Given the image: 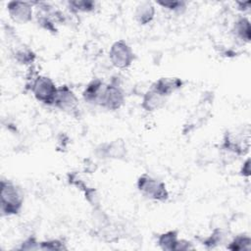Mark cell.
<instances>
[{
    "label": "cell",
    "mask_w": 251,
    "mask_h": 251,
    "mask_svg": "<svg viewBox=\"0 0 251 251\" xmlns=\"http://www.w3.org/2000/svg\"><path fill=\"white\" fill-rule=\"evenodd\" d=\"M24 205V193L12 180L0 181V211L2 216L18 215Z\"/></svg>",
    "instance_id": "obj_1"
},
{
    "label": "cell",
    "mask_w": 251,
    "mask_h": 251,
    "mask_svg": "<svg viewBox=\"0 0 251 251\" xmlns=\"http://www.w3.org/2000/svg\"><path fill=\"white\" fill-rule=\"evenodd\" d=\"M136 187L143 196L157 202L164 203L170 197V193L165 182L146 173L138 176Z\"/></svg>",
    "instance_id": "obj_2"
},
{
    "label": "cell",
    "mask_w": 251,
    "mask_h": 251,
    "mask_svg": "<svg viewBox=\"0 0 251 251\" xmlns=\"http://www.w3.org/2000/svg\"><path fill=\"white\" fill-rule=\"evenodd\" d=\"M250 130L247 126L240 131L227 130L223 138L222 149L233 156H242L249 151Z\"/></svg>",
    "instance_id": "obj_3"
},
{
    "label": "cell",
    "mask_w": 251,
    "mask_h": 251,
    "mask_svg": "<svg viewBox=\"0 0 251 251\" xmlns=\"http://www.w3.org/2000/svg\"><path fill=\"white\" fill-rule=\"evenodd\" d=\"M125 101L126 93L121 84L120 77L114 76L109 83H106L98 106L110 111H116L122 108Z\"/></svg>",
    "instance_id": "obj_4"
},
{
    "label": "cell",
    "mask_w": 251,
    "mask_h": 251,
    "mask_svg": "<svg viewBox=\"0 0 251 251\" xmlns=\"http://www.w3.org/2000/svg\"><path fill=\"white\" fill-rule=\"evenodd\" d=\"M29 90L38 102L46 106H53L58 86L49 76L39 75L31 83Z\"/></svg>",
    "instance_id": "obj_5"
},
{
    "label": "cell",
    "mask_w": 251,
    "mask_h": 251,
    "mask_svg": "<svg viewBox=\"0 0 251 251\" xmlns=\"http://www.w3.org/2000/svg\"><path fill=\"white\" fill-rule=\"evenodd\" d=\"M109 60L113 67L119 70H126L134 62L135 54L127 42L120 39L111 45Z\"/></svg>",
    "instance_id": "obj_6"
},
{
    "label": "cell",
    "mask_w": 251,
    "mask_h": 251,
    "mask_svg": "<svg viewBox=\"0 0 251 251\" xmlns=\"http://www.w3.org/2000/svg\"><path fill=\"white\" fill-rule=\"evenodd\" d=\"M53 106L70 115H75L78 110V98L69 85L63 84L58 86Z\"/></svg>",
    "instance_id": "obj_7"
},
{
    "label": "cell",
    "mask_w": 251,
    "mask_h": 251,
    "mask_svg": "<svg viewBox=\"0 0 251 251\" xmlns=\"http://www.w3.org/2000/svg\"><path fill=\"white\" fill-rule=\"evenodd\" d=\"M33 6L27 1H9L7 3V11L10 19L20 25H25L32 21Z\"/></svg>",
    "instance_id": "obj_8"
},
{
    "label": "cell",
    "mask_w": 251,
    "mask_h": 251,
    "mask_svg": "<svg viewBox=\"0 0 251 251\" xmlns=\"http://www.w3.org/2000/svg\"><path fill=\"white\" fill-rule=\"evenodd\" d=\"M96 155L102 159H113V160H123L127 154L126 142L122 138H117L111 140L110 142H105L100 144L96 150Z\"/></svg>",
    "instance_id": "obj_9"
},
{
    "label": "cell",
    "mask_w": 251,
    "mask_h": 251,
    "mask_svg": "<svg viewBox=\"0 0 251 251\" xmlns=\"http://www.w3.org/2000/svg\"><path fill=\"white\" fill-rule=\"evenodd\" d=\"M184 82L176 76H162L155 80L150 86L161 95L168 97L183 86Z\"/></svg>",
    "instance_id": "obj_10"
},
{
    "label": "cell",
    "mask_w": 251,
    "mask_h": 251,
    "mask_svg": "<svg viewBox=\"0 0 251 251\" xmlns=\"http://www.w3.org/2000/svg\"><path fill=\"white\" fill-rule=\"evenodd\" d=\"M106 83L100 77L92 78L84 87L82 91V98L85 102L93 105H98L102 93L105 89Z\"/></svg>",
    "instance_id": "obj_11"
},
{
    "label": "cell",
    "mask_w": 251,
    "mask_h": 251,
    "mask_svg": "<svg viewBox=\"0 0 251 251\" xmlns=\"http://www.w3.org/2000/svg\"><path fill=\"white\" fill-rule=\"evenodd\" d=\"M167 101V97L155 91L151 86L142 94L141 108L146 112H154L161 109Z\"/></svg>",
    "instance_id": "obj_12"
},
{
    "label": "cell",
    "mask_w": 251,
    "mask_h": 251,
    "mask_svg": "<svg viewBox=\"0 0 251 251\" xmlns=\"http://www.w3.org/2000/svg\"><path fill=\"white\" fill-rule=\"evenodd\" d=\"M155 14V5L152 2L143 1L136 5L133 12V17L136 23H138L140 25H146L154 20Z\"/></svg>",
    "instance_id": "obj_13"
},
{
    "label": "cell",
    "mask_w": 251,
    "mask_h": 251,
    "mask_svg": "<svg viewBox=\"0 0 251 251\" xmlns=\"http://www.w3.org/2000/svg\"><path fill=\"white\" fill-rule=\"evenodd\" d=\"M233 35L243 43H249L251 39L250 21L245 16H240L236 19L231 29Z\"/></svg>",
    "instance_id": "obj_14"
},
{
    "label": "cell",
    "mask_w": 251,
    "mask_h": 251,
    "mask_svg": "<svg viewBox=\"0 0 251 251\" xmlns=\"http://www.w3.org/2000/svg\"><path fill=\"white\" fill-rule=\"evenodd\" d=\"M12 54L17 63L25 66L30 67L36 60V54L33 52V50L23 44L17 45Z\"/></svg>",
    "instance_id": "obj_15"
},
{
    "label": "cell",
    "mask_w": 251,
    "mask_h": 251,
    "mask_svg": "<svg viewBox=\"0 0 251 251\" xmlns=\"http://www.w3.org/2000/svg\"><path fill=\"white\" fill-rule=\"evenodd\" d=\"M178 240L177 230H168L159 234L157 238V243L162 250L165 251H175Z\"/></svg>",
    "instance_id": "obj_16"
},
{
    "label": "cell",
    "mask_w": 251,
    "mask_h": 251,
    "mask_svg": "<svg viewBox=\"0 0 251 251\" xmlns=\"http://www.w3.org/2000/svg\"><path fill=\"white\" fill-rule=\"evenodd\" d=\"M67 7L72 14L91 13L96 8V2L92 0H72L67 2Z\"/></svg>",
    "instance_id": "obj_17"
},
{
    "label": "cell",
    "mask_w": 251,
    "mask_h": 251,
    "mask_svg": "<svg viewBox=\"0 0 251 251\" xmlns=\"http://www.w3.org/2000/svg\"><path fill=\"white\" fill-rule=\"evenodd\" d=\"M226 232L222 227H215L212 233L203 239V244L208 248H214L221 243L226 242Z\"/></svg>",
    "instance_id": "obj_18"
},
{
    "label": "cell",
    "mask_w": 251,
    "mask_h": 251,
    "mask_svg": "<svg viewBox=\"0 0 251 251\" xmlns=\"http://www.w3.org/2000/svg\"><path fill=\"white\" fill-rule=\"evenodd\" d=\"M226 248L232 251L250 250L251 249V238L246 234L235 235L230 241L227 242Z\"/></svg>",
    "instance_id": "obj_19"
},
{
    "label": "cell",
    "mask_w": 251,
    "mask_h": 251,
    "mask_svg": "<svg viewBox=\"0 0 251 251\" xmlns=\"http://www.w3.org/2000/svg\"><path fill=\"white\" fill-rule=\"evenodd\" d=\"M156 4L163 9L175 14H183L187 8L186 2L181 0H161L156 1Z\"/></svg>",
    "instance_id": "obj_20"
},
{
    "label": "cell",
    "mask_w": 251,
    "mask_h": 251,
    "mask_svg": "<svg viewBox=\"0 0 251 251\" xmlns=\"http://www.w3.org/2000/svg\"><path fill=\"white\" fill-rule=\"evenodd\" d=\"M83 193H84L85 200L90 204V206H92L94 210H98L100 208V202H101L98 191L94 187L87 186L83 190Z\"/></svg>",
    "instance_id": "obj_21"
},
{
    "label": "cell",
    "mask_w": 251,
    "mask_h": 251,
    "mask_svg": "<svg viewBox=\"0 0 251 251\" xmlns=\"http://www.w3.org/2000/svg\"><path fill=\"white\" fill-rule=\"evenodd\" d=\"M66 243L61 239H48L44 241H40V249L39 250H66Z\"/></svg>",
    "instance_id": "obj_22"
},
{
    "label": "cell",
    "mask_w": 251,
    "mask_h": 251,
    "mask_svg": "<svg viewBox=\"0 0 251 251\" xmlns=\"http://www.w3.org/2000/svg\"><path fill=\"white\" fill-rule=\"evenodd\" d=\"M19 250H38L40 249V241L35 236H28L25 238L18 248Z\"/></svg>",
    "instance_id": "obj_23"
},
{
    "label": "cell",
    "mask_w": 251,
    "mask_h": 251,
    "mask_svg": "<svg viewBox=\"0 0 251 251\" xmlns=\"http://www.w3.org/2000/svg\"><path fill=\"white\" fill-rule=\"evenodd\" d=\"M192 249H194L192 242L185 239L178 238L175 251H186V250H192Z\"/></svg>",
    "instance_id": "obj_24"
},
{
    "label": "cell",
    "mask_w": 251,
    "mask_h": 251,
    "mask_svg": "<svg viewBox=\"0 0 251 251\" xmlns=\"http://www.w3.org/2000/svg\"><path fill=\"white\" fill-rule=\"evenodd\" d=\"M240 175L243 176V177H249L250 175H251V170H250V158H247L241 168H240Z\"/></svg>",
    "instance_id": "obj_25"
},
{
    "label": "cell",
    "mask_w": 251,
    "mask_h": 251,
    "mask_svg": "<svg viewBox=\"0 0 251 251\" xmlns=\"http://www.w3.org/2000/svg\"><path fill=\"white\" fill-rule=\"evenodd\" d=\"M236 6H237V9L242 12V13H245L247 11L250 10V5H251V1H237L235 2Z\"/></svg>",
    "instance_id": "obj_26"
}]
</instances>
